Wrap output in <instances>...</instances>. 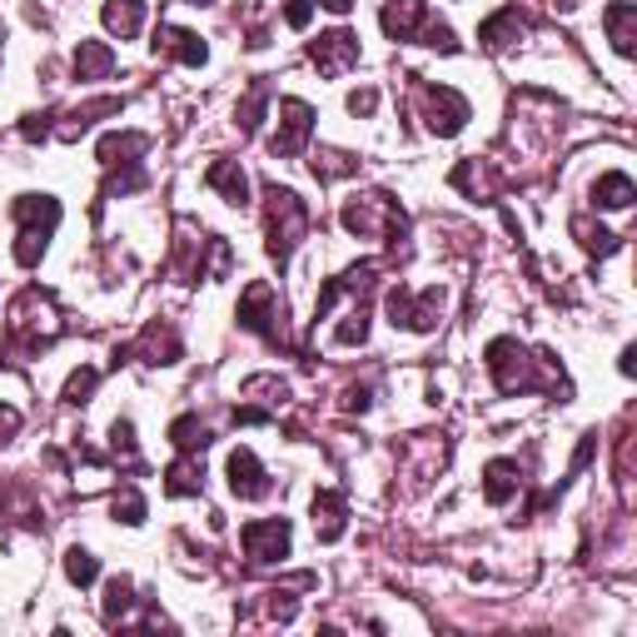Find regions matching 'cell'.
I'll use <instances>...</instances> for the list:
<instances>
[{
    "instance_id": "6da1fadb",
    "label": "cell",
    "mask_w": 637,
    "mask_h": 637,
    "mask_svg": "<svg viewBox=\"0 0 637 637\" xmlns=\"http://www.w3.org/2000/svg\"><path fill=\"white\" fill-rule=\"evenodd\" d=\"M264 229H270V260L289 264L295 245L309 235V204L299 200L295 189L264 185Z\"/></svg>"
},
{
    "instance_id": "7a4b0ae2",
    "label": "cell",
    "mask_w": 637,
    "mask_h": 637,
    "mask_svg": "<svg viewBox=\"0 0 637 637\" xmlns=\"http://www.w3.org/2000/svg\"><path fill=\"white\" fill-rule=\"evenodd\" d=\"M413 105H419V115L428 120V130L438 140H449L469 125V100L453 85H413Z\"/></svg>"
},
{
    "instance_id": "3957f363",
    "label": "cell",
    "mask_w": 637,
    "mask_h": 637,
    "mask_svg": "<svg viewBox=\"0 0 637 637\" xmlns=\"http://www.w3.org/2000/svg\"><path fill=\"white\" fill-rule=\"evenodd\" d=\"M309 135H314V110H309V100H299V95L279 100V135L270 140L274 160H299Z\"/></svg>"
},
{
    "instance_id": "277c9868",
    "label": "cell",
    "mask_w": 637,
    "mask_h": 637,
    "mask_svg": "<svg viewBox=\"0 0 637 637\" xmlns=\"http://www.w3.org/2000/svg\"><path fill=\"white\" fill-rule=\"evenodd\" d=\"M239 544H245L249 563H274V558L289 553V519H254L239 528Z\"/></svg>"
},
{
    "instance_id": "5b68a950",
    "label": "cell",
    "mask_w": 637,
    "mask_h": 637,
    "mask_svg": "<svg viewBox=\"0 0 637 637\" xmlns=\"http://www.w3.org/2000/svg\"><path fill=\"white\" fill-rule=\"evenodd\" d=\"M309 60L318 65V75L339 80V75L359 60V36H349V30H329V36H318L314 46H309Z\"/></svg>"
},
{
    "instance_id": "8992f818",
    "label": "cell",
    "mask_w": 637,
    "mask_h": 637,
    "mask_svg": "<svg viewBox=\"0 0 637 637\" xmlns=\"http://www.w3.org/2000/svg\"><path fill=\"white\" fill-rule=\"evenodd\" d=\"M270 473H264V463L254 459V449H235L229 453V494L235 498H264L270 494Z\"/></svg>"
},
{
    "instance_id": "52a82bcc",
    "label": "cell",
    "mask_w": 637,
    "mask_h": 637,
    "mask_svg": "<svg viewBox=\"0 0 637 637\" xmlns=\"http://www.w3.org/2000/svg\"><path fill=\"white\" fill-rule=\"evenodd\" d=\"M154 55L185 60V65H204V60H210V46H204L195 30H179V25H160V30H154Z\"/></svg>"
},
{
    "instance_id": "ba28073f",
    "label": "cell",
    "mask_w": 637,
    "mask_h": 637,
    "mask_svg": "<svg viewBox=\"0 0 637 637\" xmlns=\"http://www.w3.org/2000/svg\"><path fill=\"white\" fill-rule=\"evenodd\" d=\"M523 30H528V21L519 15V5H503L498 15H488V21L478 25V46L484 50H508L513 40H523Z\"/></svg>"
},
{
    "instance_id": "9c48e42d",
    "label": "cell",
    "mask_w": 637,
    "mask_h": 637,
    "mask_svg": "<svg viewBox=\"0 0 637 637\" xmlns=\"http://www.w3.org/2000/svg\"><path fill=\"white\" fill-rule=\"evenodd\" d=\"M378 21H384V36L389 40H413L419 36V25L428 21V5L424 0H389Z\"/></svg>"
},
{
    "instance_id": "30bf717a",
    "label": "cell",
    "mask_w": 637,
    "mask_h": 637,
    "mask_svg": "<svg viewBox=\"0 0 637 637\" xmlns=\"http://www.w3.org/2000/svg\"><path fill=\"white\" fill-rule=\"evenodd\" d=\"M145 150H150V135H145V130H115V135H105V140H100V165H105V170L135 165Z\"/></svg>"
},
{
    "instance_id": "8fae6325",
    "label": "cell",
    "mask_w": 637,
    "mask_h": 637,
    "mask_svg": "<svg viewBox=\"0 0 637 637\" xmlns=\"http://www.w3.org/2000/svg\"><path fill=\"white\" fill-rule=\"evenodd\" d=\"M344 513H349L344 494H334V488H318V494H314V533H318V544H334V538H344Z\"/></svg>"
},
{
    "instance_id": "7c38bea8",
    "label": "cell",
    "mask_w": 637,
    "mask_h": 637,
    "mask_svg": "<svg viewBox=\"0 0 637 637\" xmlns=\"http://www.w3.org/2000/svg\"><path fill=\"white\" fill-rule=\"evenodd\" d=\"M204 488V459L200 453H179L175 463L165 469V494L170 498H189Z\"/></svg>"
},
{
    "instance_id": "4fadbf2b",
    "label": "cell",
    "mask_w": 637,
    "mask_h": 637,
    "mask_svg": "<svg viewBox=\"0 0 637 637\" xmlns=\"http://www.w3.org/2000/svg\"><path fill=\"white\" fill-rule=\"evenodd\" d=\"M608 40H613V50L617 55H633V40H637V5L633 0H617V5H608Z\"/></svg>"
},
{
    "instance_id": "5bb4252c",
    "label": "cell",
    "mask_w": 637,
    "mask_h": 637,
    "mask_svg": "<svg viewBox=\"0 0 637 637\" xmlns=\"http://www.w3.org/2000/svg\"><path fill=\"white\" fill-rule=\"evenodd\" d=\"M204 185H214L229 204H249V179H245V170H239V160H214V165L204 170Z\"/></svg>"
},
{
    "instance_id": "9a60e30c",
    "label": "cell",
    "mask_w": 637,
    "mask_h": 637,
    "mask_svg": "<svg viewBox=\"0 0 637 637\" xmlns=\"http://www.w3.org/2000/svg\"><path fill=\"white\" fill-rule=\"evenodd\" d=\"M519 488H523V469L513 459H498L484 469V498L488 503H508Z\"/></svg>"
},
{
    "instance_id": "2e32d148",
    "label": "cell",
    "mask_w": 637,
    "mask_h": 637,
    "mask_svg": "<svg viewBox=\"0 0 637 637\" xmlns=\"http://www.w3.org/2000/svg\"><path fill=\"white\" fill-rule=\"evenodd\" d=\"M110 71H115V50L105 40H80L75 46V75L80 80H105Z\"/></svg>"
},
{
    "instance_id": "e0dca14e",
    "label": "cell",
    "mask_w": 637,
    "mask_h": 637,
    "mask_svg": "<svg viewBox=\"0 0 637 637\" xmlns=\"http://www.w3.org/2000/svg\"><path fill=\"white\" fill-rule=\"evenodd\" d=\"M145 25V0H110L105 5V30L120 40H135Z\"/></svg>"
},
{
    "instance_id": "ac0fdd59",
    "label": "cell",
    "mask_w": 637,
    "mask_h": 637,
    "mask_svg": "<svg viewBox=\"0 0 637 637\" xmlns=\"http://www.w3.org/2000/svg\"><path fill=\"white\" fill-rule=\"evenodd\" d=\"M633 195L637 189L623 170H608V175H598V185H592V204H598V210H627Z\"/></svg>"
},
{
    "instance_id": "d6986e66",
    "label": "cell",
    "mask_w": 637,
    "mask_h": 637,
    "mask_svg": "<svg viewBox=\"0 0 637 637\" xmlns=\"http://www.w3.org/2000/svg\"><path fill=\"white\" fill-rule=\"evenodd\" d=\"M170 438H175L179 453H204V444H210V428L200 424V413H185V419H175V424H170Z\"/></svg>"
},
{
    "instance_id": "ffe728a7",
    "label": "cell",
    "mask_w": 637,
    "mask_h": 637,
    "mask_svg": "<svg viewBox=\"0 0 637 637\" xmlns=\"http://www.w3.org/2000/svg\"><path fill=\"white\" fill-rule=\"evenodd\" d=\"M65 578H71L75 588H90V583L100 578V558L85 553V548H71V553H65Z\"/></svg>"
},
{
    "instance_id": "44dd1931",
    "label": "cell",
    "mask_w": 637,
    "mask_h": 637,
    "mask_svg": "<svg viewBox=\"0 0 637 637\" xmlns=\"http://www.w3.org/2000/svg\"><path fill=\"white\" fill-rule=\"evenodd\" d=\"M573 235H578L583 249H592V254H613V249H617V235H613V229L592 225V220H583V214L573 220Z\"/></svg>"
},
{
    "instance_id": "7402d4cb",
    "label": "cell",
    "mask_w": 637,
    "mask_h": 637,
    "mask_svg": "<svg viewBox=\"0 0 637 637\" xmlns=\"http://www.w3.org/2000/svg\"><path fill=\"white\" fill-rule=\"evenodd\" d=\"M110 513H115L120 523H145V498H140V488H115V498H110Z\"/></svg>"
},
{
    "instance_id": "603a6c76",
    "label": "cell",
    "mask_w": 637,
    "mask_h": 637,
    "mask_svg": "<svg viewBox=\"0 0 637 637\" xmlns=\"http://www.w3.org/2000/svg\"><path fill=\"white\" fill-rule=\"evenodd\" d=\"M95 384H100V369H90V364L75 369L71 384H65V403H85L95 394Z\"/></svg>"
},
{
    "instance_id": "cb8c5ba5",
    "label": "cell",
    "mask_w": 637,
    "mask_h": 637,
    "mask_svg": "<svg viewBox=\"0 0 637 637\" xmlns=\"http://www.w3.org/2000/svg\"><path fill=\"white\" fill-rule=\"evenodd\" d=\"M314 5L318 0H284V21L295 25V30H304V25L314 21Z\"/></svg>"
},
{
    "instance_id": "d4e9b609",
    "label": "cell",
    "mask_w": 637,
    "mask_h": 637,
    "mask_svg": "<svg viewBox=\"0 0 637 637\" xmlns=\"http://www.w3.org/2000/svg\"><path fill=\"white\" fill-rule=\"evenodd\" d=\"M378 110V90H354L349 95V115H374Z\"/></svg>"
},
{
    "instance_id": "484cf974",
    "label": "cell",
    "mask_w": 637,
    "mask_h": 637,
    "mask_svg": "<svg viewBox=\"0 0 637 637\" xmlns=\"http://www.w3.org/2000/svg\"><path fill=\"white\" fill-rule=\"evenodd\" d=\"M11 434H21V409H15V403H0V444Z\"/></svg>"
},
{
    "instance_id": "4316f807",
    "label": "cell",
    "mask_w": 637,
    "mask_h": 637,
    "mask_svg": "<svg viewBox=\"0 0 637 637\" xmlns=\"http://www.w3.org/2000/svg\"><path fill=\"white\" fill-rule=\"evenodd\" d=\"M318 5H324V11H334V15H349V11H354V0H318Z\"/></svg>"
},
{
    "instance_id": "83f0119b",
    "label": "cell",
    "mask_w": 637,
    "mask_h": 637,
    "mask_svg": "<svg viewBox=\"0 0 637 637\" xmlns=\"http://www.w3.org/2000/svg\"><path fill=\"white\" fill-rule=\"evenodd\" d=\"M185 5H214V0H185Z\"/></svg>"
}]
</instances>
